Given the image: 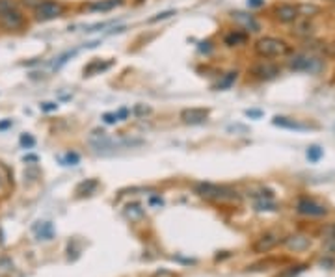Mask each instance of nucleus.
Wrapping results in <instances>:
<instances>
[{"mask_svg": "<svg viewBox=\"0 0 335 277\" xmlns=\"http://www.w3.org/2000/svg\"><path fill=\"white\" fill-rule=\"evenodd\" d=\"M90 144H92L93 151L97 152V154H112V152L119 151V149L138 147V146H142L144 142H142V140H129V138L114 140V138H110L106 132L93 130L92 134H90Z\"/></svg>", "mask_w": 335, "mask_h": 277, "instance_id": "1", "label": "nucleus"}, {"mask_svg": "<svg viewBox=\"0 0 335 277\" xmlns=\"http://www.w3.org/2000/svg\"><path fill=\"white\" fill-rule=\"evenodd\" d=\"M255 52L261 58H281L290 52L289 45L277 38H261L255 43Z\"/></svg>", "mask_w": 335, "mask_h": 277, "instance_id": "2", "label": "nucleus"}, {"mask_svg": "<svg viewBox=\"0 0 335 277\" xmlns=\"http://www.w3.org/2000/svg\"><path fill=\"white\" fill-rule=\"evenodd\" d=\"M196 194L199 198L212 199V201H229V199H238L237 192H233L227 186L210 184V182H199L196 184Z\"/></svg>", "mask_w": 335, "mask_h": 277, "instance_id": "3", "label": "nucleus"}, {"mask_svg": "<svg viewBox=\"0 0 335 277\" xmlns=\"http://www.w3.org/2000/svg\"><path fill=\"white\" fill-rule=\"evenodd\" d=\"M292 71H303V73H318L322 69V60L313 54H294L289 62Z\"/></svg>", "mask_w": 335, "mask_h": 277, "instance_id": "4", "label": "nucleus"}, {"mask_svg": "<svg viewBox=\"0 0 335 277\" xmlns=\"http://www.w3.org/2000/svg\"><path fill=\"white\" fill-rule=\"evenodd\" d=\"M64 15V6L51 2V0H43L40 6L36 8V19L38 20H53Z\"/></svg>", "mask_w": 335, "mask_h": 277, "instance_id": "5", "label": "nucleus"}, {"mask_svg": "<svg viewBox=\"0 0 335 277\" xmlns=\"http://www.w3.org/2000/svg\"><path fill=\"white\" fill-rule=\"evenodd\" d=\"M251 74L259 80H272L279 74V67L270 64V62H259L251 67Z\"/></svg>", "mask_w": 335, "mask_h": 277, "instance_id": "6", "label": "nucleus"}, {"mask_svg": "<svg viewBox=\"0 0 335 277\" xmlns=\"http://www.w3.org/2000/svg\"><path fill=\"white\" fill-rule=\"evenodd\" d=\"M0 24L6 28V30H19L25 24V19L17 8L14 10H8L4 14H0Z\"/></svg>", "mask_w": 335, "mask_h": 277, "instance_id": "7", "label": "nucleus"}, {"mask_svg": "<svg viewBox=\"0 0 335 277\" xmlns=\"http://www.w3.org/2000/svg\"><path fill=\"white\" fill-rule=\"evenodd\" d=\"M209 118V110L207 108H186L181 112V119L186 125H199V123H205Z\"/></svg>", "mask_w": 335, "mask_h": 277, "instance_id": "8", "label": "nucleus"}, {"mask_svg": "<svg viewBox=\"0 0 335 277\" xmlns=\"http://www.w3.org/2000/svg\"><path fill=\"white\" fill-rule=\"evenodd\" d=\"M296 210L300 214H305V216H324L328 212L324 204H318L313 199H300L296 204Z\"/></svg>", "mask_w": 335, "mask_h": 277, "instance_id": "9", "label": "nucleus"}, {"mask_svg": "<svg viewBox=\"0 0 335 277\" xmlns=\"http://www.w3.org/2000/svg\"><path fill=\"white\" fill-rule=\"evenodd\" d=\"M277 244H279V236H277L276 232H266V234H263V236L255 242L253 251H255V253H266V251H270L272 248H276Z\"/></svg>", "mask_w": 335, "mask_h": 277, "instance_id": "10", "label": "nucleus"}, {"mask_svg": "<svg viewBox=\"0 0 335 277\" xmlns=\"http://www.w3.org/2000/svg\"><path fill=\"white\" fill-rule=\"evenodd\" d=\"M276 19L279 22H292L298 19V10L292 4H281L276 8Z\"/></svg>", "mask_w": 335, "mask_h": 277, "instance_id": "11", "label": "nucleus"}, {"mask_svg": "<svg viewBox=\"0 0 335 277\" xmlns=\"http://www.w3.org/2000/svg\"><path fill=\"white\" fill-rule=\"evenodd\" d=\"M233 20L235 22H238L240 26H244L248 32H259L261 30V26H259V22H257L251 15L248 14H242V12H237V14H233Z\"/></svg>", "mask_w": 335, "mask_h": 277, "instance_id": "12", "label": "nucleus"}, {"mask_svg": "<svg viewBox=\"0 0 335 277\" xmlns=\"http://www.w3.org/2000/svg\"><path fill=\"white\" fill-rule=\"evenodd\" d=\"M114 62H103V60H92L88 66L84 67V76H93V74H99L110 69Z\"/></svg>", "mask_w": 335, "mask_h": 277, "instance_id": "13", "label": "nucleus"}, {"mask_svg": "<svg viewBox=\"0 0 335 277\" xmlns=\"http://www.w3.org/2000/svg\"><path fill=\"white\" fill-rule=\"evenodd\" d=\"M309 244H311V242H309V238L303 236V234H294V236L285 238V246H287L289 250H292V251H303V250H307Z\"/></svg>", "mask_w": 335, "mask_h": 277, "instance_id": "14", "label": "nucleus"}, {"mask_svg": "<svg viewBox=\"0 0 335 277\" xmlns=\"http://www.w3.org/2000/svg\"><path fill=\"white\" fill-rule=\"evenodd\" d=\"M34 232H36V238L38 240H53L54 236V227L53 224H49V222H40V224L34 225Z\"/></svg>", "mask_w": 335, "mask_h": 277, "instance_id": "15", "label": "nucleus"}, {"mask_svg": "<svg viewBox=\"0 0 335 277\" xmlns=\"http://www.w3.org/2000/svg\"><path fill=\"white\" fill-rule=\"evenodd\" d=\"M272 123H274L276 126H281V128H290V130H307L309 128L307 125H302V123H298V121H294V119L279 118V116H276V118L272 119Z\"/></svg>", "mask_w": 335, "mask_h": 277, "instance_id": "16", "label": "nucleus"}, {"mask_svg": "<svg viewBox=\"0 0 335 277\" xmlns=\"http://www.w3.org/2000/svg\"><path fill=\"white\" fill-rule=\"evenodd\" d=\"M97 186H99L97 180H93V178H88V180H84V182H80V184L77 186L75 194H77L79 198H84V196H92L93 192L97 190Z\"/></svg>", "mask_w": 335, "mask_h": 277, "instance_id": "17", "label": "nucleus"}, {"mask_svg": "<svg viewBox=\"0 0 335 277\" xmlns=\"http://www.w3.org/2000/svg\"><path fill=\"white\" fill-rule=\"evenodd\" d=\"M246 41H248V36L242 32H231L223 38V43H225L227 46H240V45H244Z\"/></svg>", "mask_w": 335, "mask_h": 277, "instance_id": "18", "label": "nucleus"}, {"mask_svg": "<svg viewBox=\"0 0 335 277\" xmlns=\"http://www.w3.org/2000/svg\"><path fill=\"white\" fill-rule=\"evenodd\" d=\"M121 4V0H101V2H93V4H90V10L92 12H110V10H114L116 6H119Z\"/></svg>", "mask_w": 335, "mask_h": 277, "instance_id": "19", "label": "nucleus"}, {"mask_svg": "<svg viewBox=\"0 0 335 277\" xmlns=\"http://www.w3.org/2000/svg\"><path fill=\"white\" fill-rule=\"evenodd\" d=\"M296 10H298V17H302V19H311L316 14H320V8L315 4H300V6H296Z\"/></svg>", "mask_w": 335, "mask_h": 277, "instance_id": "20", "label": "nucleus"}, {"mask_svg": "<svg viewBox=\"0 0 335 277\" xmlns=\"http://www.w3.org/2000/svg\"><path fill=\"white\" fill-rule=\"evenodd\" d=\"M125 216L131 222H136V220L144 218V208L140 204H127L125 206Z\"/></svg>", "mask_w": 335, "mask_h": 277, "instance_id": "21", "label": "nucleus"}, {"mask_svg": "<svg viewBox=\"0 0 335 277\" xmlns=\"http://www.w3.org/2000/svg\"><path fill=\"white\" fill-rule=\"evenodd\" d=\"M235 80H237V71H231V73H227L220 82H218L216 90H229V88L235 84Z\"/></svg>", "mask_w": 335, "mask_h": 277, "instance_id": "22", "label": "nucleus"}, {"mask_svg": "<svg viewBox=\"0 0 335 277\" xmlns=\"http://www.w3.org/2000/svg\"><path fill=\"white\" fill-rule=\"evenodd\" d=\"M292 32H294L296 36H309V34L313 32V26L309 24V19H303L300 20V22H296Z\"/></svg>", "mask_w": 335, "mask_h": 277, "instance_id": "23", "label": "nucleus"}, {"mask_svg": "<svg viewBox=\"0 0 335 277\" xmlns=\"http://www.w3.org/2000/svg\"><path fill=\"white\" fill-rule=\"evenodd\" d=\"M305 154H307V158L311 160V162H318V160L322 158L324 151H322V149L318 146H311L307 149V152H305Z\"/></svg>", "mask_w": 335, "mask_h": 277, "instance_id": "24", "label": "nucleus"}, {"mask_svg": "<svg viewBox=\"0 0 335 277\" xmlns=\"http://www.w3.org/2000/svg\"><path fill=\"white\" fill-rule=\"evenodd\" d=\"M303 270H305V266H303V264H300V266H290L289 270L281 272L277 277H296L298 274H302Z\"/></svg>", "mask_w": 335, "mask_h": 277, "instance_id": "25", "label": "nucleus"}, {"mask_svg": "<svg viewBox=\"0 0 335 277\" xmlns=\"http://www.w3.org/2000/svg\"><path fill=\"white\" fill-rule=\"evenodd\" d=\"M62 162L66 166H77L80 162V156L77 154V152H67L66 156L62 158Z\"/></svg>", "mask_w": 335, "mask_h": 277, "instance_id": "26", "label": "nucleus"}, {"mask_svg": "<svg viewBox=\"0 0 335 277\" xmlns=\"http://www.w3.org/2000/svg\"><path fill=\"white\" fill-rule=\"evenodd\" d=\"M255 208L257 210H276V204L268 203V201H264V199H259L255 203Z\"/></svg>", "mask_w": 335, "mask_h": 277, "instance_id": "27", "label": "nucleus"}, {"mask_svg": "<svg viewBox=\"0 0 335 277\" xmlns=\"http://www.w3.org/2000/svg\"><path fill=\"white\" fill-rule=\"evenodd\" d=\"M21 146L23 147H27V149H30V147H34L36 146V140L32 138V136H30V134H23V136H21Z\"/></svg>", "mask_w": 335, "mask_h": 277, "instance_id": "28", "label": "nucleus"}, {"mask_svg": "<svg viewBox=\"0 0 335 277\" xmlns=\"http://www.w3.org/2000/svg\"><path fill=\"white\" fill-rule=\"evenodd\" d=\"M14 8H17L14 0H0V14H4L8 10H14Z\"/></svg>", "mask_w": 335, "mask_h": 277, "instance_id": "29", "label": "nucleus"}, {"mask_svg": "<svg viewBox=\"0 0 335 277\" xmlns=\"http://www.w3.org/2000/svg\"><path fill=\"white\" fill-rule=\"evenodd\" d=\"M171 15H175V12H173V10H170V12H162V14H158L157 17H153V19H149V22H158V20L170 19Z\"/></svg>", "mask_w": 335, "mask_h": 277, "instance_id": "30", "label": "nucleus"}, {"mask_svg": "<svg viewBox=\"0 0 335 277\" xmlns=\"http://www.w3.org/2000/svg\"><path fill=\"white\" fill-rule=\"evenodd\" d=\"M40 108L43 110V112H53V110L58 108V104H56V102H41Z\"/></svg>", "mask_w": 335, "mask_h": 277, "instance_id": "31", "label": "nucleus"}, {"mask_svg": "<svg viewBox=\"0 0 335 277\" xmlns=\"http://www.w3.org/2000/svg\"><path fill=\"white\" fill-rule=\"evenodd\" d=\"M103 119H105V123H108V125H112V123L119 121L118 114H105V116H103Z\"/></svg>", "mask_w": 335, "mask_h": 277, "instance_id": "32", "label": "nucleus"}, {"mask_svg": "<svg viewBox=\"0 0 335 277\" xmlns=\"http://www.w3.org/2000/svg\"><path fill=\"white\" fill-rule=\"evenodd\" d=\"M149 112H151V110L144 104H138L136 108H134V114H136V116H145V114H149Z\"/></svg>", "mask_w": 335, "mask_h": 277, "instance_id": "33", "label": "nucleus"}, {"mask_svg": "<svg viewBox=\"0 0 335 277\" xmlns=\"http://www.w3.org/2000/svg\"><path fill=\"white\" fill-rule=\"evenodd\" d=\"M210 41H203V43H199V52H210Z\"/></svg>", "mask_w": 335, "mask_h": 277, "instance_id": "34", "label": "nucleus"}, {"mask_svg": "<svg viewBox=\"0 0 335 277\" xmlns=\"http://www.w3.org/2000/svg\"><path fill=\"white\" fill-rule=\"evenodd\" d=\"M23 2H25V6L34 8V10H36V8L40 6V4H41V2H43V0H23Z\"/></svg>", "mask_w": 335, "mask_h": 277, "instance_id": "35", "label": "nucleus"}, {"mask_svg": "<svg viewBox=\"0 0 335 277\" xmlns=\"http://www.w3.org/2000/svg\"><path fill=\"white\" fill-rule=\"evenodd\" d=\"M246 116H248V118L259 119L261 116H263V112H261V110H246Z\"/></svg>", "mask_w": 335, "mask_h": 277, "instance_id": "36", "label": "nucleus"}, {"mask_svg": "<svg viewBox=\"0 0 335 277\" xmlns=\"http://www.w3.org/2000/svg\"><path fill=\"white\" fill-rule=\"evenodd\" d=\"M248 6L250 8H261V6H264V0H248Z\"/></svg>", "mask_w": 335, "mask_h": 277, "instance_id": "37", "label": "nucleus"}, {"mask_svg": "<svg viewBox=\"0 0 335 277\" xmlns=\"http://www.w3.org/2000/svg\"><path fill=\"white\" fill-rule=\"evenodd\" d=\"M8 126H12V119H8V121H2V123H0V130H4V128H8Z\"/></svg>", "mask_w": 335, "mask_h": 277, "instance_id": "38", "label": "nucleus"}, {"mask_svg": "<svg viewBox=\"0 0 335 277\" xmlns=\"http://www.w3.org/2000/svg\"><path fill=\"white\" fill-rule=\"evenodd\" d=\"M151 204H162V199L160 198H151V201H149Z\"/></svg>", "mask_w": 335, "mask_h": 277, "instance_id": "39", "label": "nucleus"}, {"mask_svg": "<svg viewBox=\"0 0 335 277\" xmlns=\"http://www.w3.org/2000/svg\"><path fill=\"white\" fill-rule=\"evenodd\" d=\"M136 2H144V0H136Z\"/></svg>", "mask_w": 335, "mask_h": 277, "instance_id": "40", "label": "nucleus"}]
</instances>
